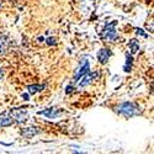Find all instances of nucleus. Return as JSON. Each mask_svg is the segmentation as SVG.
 <instances>
[{"mask_svg": "<svg viewBox=\"0 0 154 154\" xmlns=\"http://www.w3.org/2000/svg\"><path fill=\"white\" fill-rule=\"evenodd\" d=\"M115 111L120 115H123L126 117H132V116H136V115L140 113L139 106L133 104V102H123V104L115 107Z\"/></svg>", "mask_w": 154, "mask_h": 154, "instance_id": "1", "label": "nucleus"}, {"mask_svg": "<svg viewBox=\"0 0 154 154\" xmlns=\"http://www.w3.org/2000/svg\"><path fill=\"white\" fill-rule=\"evenodd\" d=\"M116 21H112L111 23H107L104 31L101 32V38L105 41H109V42H112L115 40H117L119 38V35L116 32V30H115V26H116Z\"/></svg>", "mask_w": 154, "mask_h": 154, "instance_id": "2", "label": "nucleus"}, {"mask_svg": "<svg viewBox=\"0 0 154 154\" xmlns=\"http://www.w3.org/2000/svg\"><path fill=\"white\" fill-rule=\"evenodd\" d=\"M99 75H100V74H99L97 72H95V73H89V72L85 73L84 75L80 76L78 80H75V83H76V88H84V86L89 85L93 80H95Z\"/></svg>", "mask_w": 154, "mask_h": 154, "instance_id": "3", "label": "nucleus"}, {"mask_svg": "<svg viewBox=\"0 0 154 154\" xmlns=\"http://www.w3.org/2000/svg\"><path fill=\"white\" fill-rule=\"evenodd\" d=\"M8 113L12 117V120L16 122H25L29 119V112L23 109H12Z\"/></svg>", "mask_w": 154, "mask_h": 154, "instance_id": "4", "label": "nucleus"}, {"mask_svg": "<svg viewBox=\"0 0 154 154\" xmlns=\"http://www.w3.org/2000/svg\"><path fill=\"white\" fill-rule=\"evenodd\" d=\"M89 70H90V64H89V60H86V59H83L82 62H80V67L76 69V72H75V75H74V79L75 80H78L82 75H84L85 73H88Z\"/></svg>", "mask_w": 154, "mask_h": 154, "instance_id": "5", "label": "nucleus"}, {"mask_svg": "<svg viewBox=\"0 0 154 154\" xmlns=\"http://www.w3.org/2000/svg\"><path fill=\"white\" fill-rule=\"evenodd\" d=\"M112 56V52L110 49H107V48H101L99 52H97V60H99V63H101V64H105V63H107V60L110 59V57Z\"/></svg>", "mask_w": 154, "mask_h": 154, "instance_id": "6", "label": "nucleus"}, {"mask_svg": "<svg viewBox=\"0 0 154 154\" xmlns=\"http://www.w3.org/2000/svg\"><path fill=\"white\" fill-rule=\"evenodd\" d=\"M60 112H62V110H57V109L52 107V109H47V110L40 111V112H38V115H43V116H46L48 119H56V117H58L60 115Z\"/></svg>", "mask_w": 154, "mask_h": 154, "instance_id": "7", "label": "nucleus"}, {"mask_svg": "<svg viewBox=\"0 0 154 154\" xmlns=\"http://www.w3.org/2000/svg\"><path fill=\"white\" fill-rule=\"evenodd\" d=\"M40 132H41L40 128H37V127H29V128H23V130L21 131V134L25 138H31V137L38 134Z\"/></svg>", "mask_w": 154, "mask_h": 154, "instance_id": "8", "label": "nucleus"}, {"mask_svg": "<svg viewBox=\"0 0 154 154\" xmlns=\"http://www.w3.org/2000/svg\"><path fill=\"white\" fill-rule=\"evenodd\" d=\"M12 123H14V120H12V117L8 112L0 115V126L2 127H8V126H10Z\"/></svg>", "mask_w": 154, "mask_h": 154, "instance_id": "9", "label": "nucleus"}, {"mask_svg": "<svg viewBox=\"0 0 154 154\" xmlns=\"http://www.w3.org/2000/svg\"><path fill=\"white\" fill-rule=\"evenodd\" d=\"M9 43H10L9 38H8L5 35L0 33V53H5V51H6L8 47H9Z\"/></svg>", "mask_w": 154, "mask_h": 154, "instance_id": "10", "label": "nucleus"}, {"mask_svg": "<svg viewBox=\"0 0 154 154\" xmlns=\"http://www.w3.org/2000/svg\"><path fill=\"white\" fill-rule=\"evenodd\" d=\"M46 88V85H29L27 86V90H29V93L30 94H36V93H40V91H42L43 89Z\"/></svg>", "mask_w": 154, "mask_h": 154, "instance_id": "11", "label": "nucleus"}, {"mask_svg": "<svg viewBox=\"0 0 154 154\" xmlns=\"http://www.w3.org/2000/svg\"><path fill=\"white\" fill-rule=\"evenodd\" d=\"M132 60H133V58H132V56H130V54H126V64L123 66V70L125 72H131V69H132Z\"/></svg>", "mask_w": 154, "mask_h": 154, "instance_id": "12", "label": "nucleus"}, {"mask_svg": "<svg viewBox=\"0 0 154 154\" xmlns=\"http://www.w3.org/2000/svg\"><path fill=\"white\" fill-rule=\"evenodd\" d=\"M130 47H131V49H132V53H136L137 51L139 49V45L137 43L136 40H132V41L130 42Z\"/></svg>", "mask_w": 154, "mask_h": 154, "instance_id": "13", "label": "nucleus"}, {"mask_svg": "<svg viewBox=\"0 0 154 154\" xmlns=\"http://www.w3.org/2000/svg\"><path fill=\"white\" fill-rule=\"evenodd\" d=\"M47 43L48 45H56V40H54V38H48V40H47Z\"/></svg>", "mask_w": 154, "mask_h": 154, "instance_id": "14", "label": "nucleus"}, {"mask_svg": "<svg viewBox=\"0 0 154 154\" xmlns=\"http://www.w3.org/2000/svg\"><path fill=\"white\" fill-rule=\"evenodd\" d=\"M72 91H73V86H68V88H67V90H66V93L69 94V93H72Z\"/></svg>", "mask_w": 154, "mask_h": 154, "instance_id": "15", "label": "nucleus"}, {"mask_svg": "<svg viewBox=\"0 0 154 154\" xmlns=\"http://www.w3.org/2000/svg\"><path fill=\"white\" fill-rule=\"evenodd\" d=\"M4 73H5L4 69H3V68H0V79H2L3 76H4Z\"/></svg>", "mask_w": 154, "mask_h": 154, "instance_id": "16", "label": "nucleus"}]
</instances>
